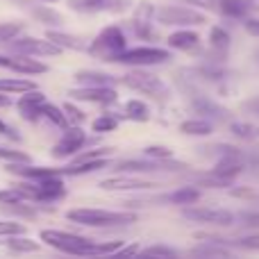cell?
<instances>
[{
    "label": "cell",
    "mask_w": 259,
    "mask_h": 259,
    "mask_svg": "<svg viewBox=\"0 0 259 259\" xmlns=\"http://www.w3.org/2000/svg\"><path fill=\"white\" fill-rule=\"evenodd\" d=\"M39 239L44 243H48L50 248L66 255L75 257H96V255H116V250L123 248V241H107L100 243L94 239L80 237V234H71L64 230H41Z\"/></svg>",
    "instance_id": "1"
},
{
    "label": "cell",
    "mask_w": 259,
    "mask_h": 259,
    "mask_svg": "<svg viewBox=\"0 0 259 259\" xmlns=\"http://www.w3.org/2000/svg\"><path fill=\"white\" fill-rule=\"evenodd\" d=\"M66 219L71 223L87 225V228H121V225L137 223V214L109 209H68Z\"/></svg>",
    "instance_id": "2"
},
{
    "label": "cell",
    "mask_w": 259,
    "mask_h": 259,
    "mask_svg": "<svg viewBox=\"0 0 259 259\" xmlns=\"http://www.w3.org/2000/svg\"><path fill=\"white\" fill-rule=\"evenodd\" d=\"M121 82L127 87V89L139 91V94H143V96H150V98L159 100V103L168 100V96H170L166 82L161 80V77L152 75V73L143 71V68H134V71L125 73V75L121 77Z\"/></svg>",
    "instance_id": "3"
},
{
    "label": "cell",
    "mask_w": 259,
    "mask_h": 259,
    "mask_svg": "<svg viewBox=\"0 0 259 259\" xmlns=\"http://www.w3.org/2000/svg\"><path fill=\"white\" fill-rule=\"evenodd\" d=\"M123 50H127L125 34H123V30L116 25L105 27V30L89 44V53L94 55V57L103 59V62H116L118 55H121Z\"/></svg>",
    "instance_id": "4"
},
{
    "label": "cell",
    "mask_w": 259,
    "mask_h": 259,
    "mask_svg": "<svg viewBox=\"0 0 259 259\" xmlns=\"http://www.w3.org/2000/svg\"><path fill=\"white\" fill-rule=\"evenodd\" d=\"M18 189L25 193L27 200H34V202H55V200H59V198H64V193H66L62 175L46 178V180H34V184H18Z\"/></svg>",
    "instance_id": "5"
},
{
    "label": "cell",
    "mask_w": 259,
    "mask_h": 259,
    "mask_svg": "<svg viewBox=\"0 0 259 259\" xmlns=\"http://www.w3.org/2000/svg\"><path fill=\"white\" fill-rule=\"evenodd\" d=\"M9 50L16 55H30V57H55V55L62 53L55 41L46 39H36V36H16V39L9 41Z\"/></svg>",
    "instance_id": "6"
},
{
    "label": "cell",
    "mask_w": 259,
    "mask_h": 259,
    "mask_svg": "<svg viewBox=\"0 0 259 259\" xmlns=\"http://www.w3.org/2000/svg\"><path fill=\"white\" fill-rule=\"evenodd\" d=\"M170 59V53L155 46H139V48H127L118 55L116 64H127V66H152V64H164Z\"/></svg>",
    "instance_id": "7"
},
{
    "label": "cell",
    "mask_w": 259,
    "mask_h": 259,
    "mask_svg": "<svg viewBox=\"0 0 259 259\" xmlns=\"http://www.w3.org/2000/svg\"><path fill=\"white\" fill-rule=\"evenodd\" d=\"M155 18L161 25H180V27L207 23V16L202 12H196V9H189V7H175V5L155 9Z\"/></svg>",
    "instance_id": "8"
},
{
    "label": "cell",
    "mask_w": 259,
    "mask_h": 259,
    "mask_svg": "<svg viewBox=\"0 0 259 259\" xmlns=\"http://www.w3.org/2000/svg\"><path fill=\"white\" fill-rule=\"evenodd\" d=\"M89 143V137H87V132L82 127H75V125H68L66 130L62 132V137H59V141L53 146V157H57V159H66V157H73L77 150H82V148Z\"/></svg>",
    "instance_id": "9"
},
{
    "label": "cell",
    "mask_w": 259,
    "mask_h": 259,
    "mask_svg": "<svg viewBox=\"0 0 259 259\" xmlns=\"http://www.w3.org/2000/svg\"><path fill=\"white\" fill-rule=\"evenodd\" d=\"M184 219L193 221V223H205V225H219V228H228L234 225V214L228 209H211V207H187L182 211Z\"/></svg>",
    "instance_id": "10"
},
{
    "label": "cell",
    "mask_w": 259,
    "mask_h": 259,
    "mask_svg": "<svg viewBox=\"0 0 259 259\" xmlns=\"http://www.w3.org/2000/svg\"><path fill=\"white\" fill-rule=\"evenodd\" d=\"M123 173H157V170H182L187 168L184 164L170 159H155V157H148V159H125L116 166Z\"/></svg>",
    "instance_id": "11"
},
{
    "label": "cell",
    "mask_w": 259,
    "mask_h": 259,
    "mask_svg": "<svg viewBox=\"0 0 259 259\" xmlns=\"http://www.w3.org/2000/svg\"><path fill=\"white\" fill-rule=\"evenodd\" d=\"M0 68H7V71L21 73V75H41V73L48 71L44 62H39L36 57H30V55H16L9 57V55H0Z\"/></svg>",
    "instance_id": "12"
},
{
    "label": "cell",
    "mask_w": 259,
    "mask_h": 259,
    "mask_svg": "<svg viewBox=\"0 0 259 259\" xmlns=\"http://www.w3.org/2000/svg\"><path fill=\"white\" fill-rule=\"evenodd\" d=\"M130 5H132V0H68V7L80 14H98V12L121 14L130 9Z\"/></svg>",
    "instance_id": "13"
},
{
    "label": "cell",
    "mask_w": 259,
    "mask_h": 259,
    "mask_svg": "<svg viewBox=\"0 0 259 259\" xmlns=\"http://www.w3.org/2000/svg\"><path fill=\"white\" fill-rule=\"evenodd\" d=\"M98 187L103 191H148V189H155L157 184L150 180L134 178V175H114V178H105Z\"/></svg>",
    "instance_id": "14"
},
{
    "label": "cell",
    "mask_w": 259,
    "mask_h": 259,
    "mask_svg": "<svg viewBox=\"0 0 259 259\" xmlns=\"http://www.w3.org/2000/svg\"><path fill=\"white\" fill-rule=\"evenodd\" d=\"M68 96H71V100H80V103H96V105L116 103L114 87H80V89H71Z\"/></svg>",
    "instance_id": "15"
},
{
    "label": "cell",
    "mask_w": 259,
    "mask_h": 259,
    "mask_svg": "<svg viewBox=\"0 0 259 259\" xmlns=\"http://www.w3.org/2000/svg\"><path fill=\"white\" fill-rule=\"evenodd\" d=\"M46 103V96L41 94L39 89H32V91H25L21 94V98L16 100V109L25 121H39L41 118V107Z\"/></svg>",
    "instance_id": "16"
},
{
    "label": "cell",
    "mask_w": 259,
    "mask_h": 259,
    "mask_svg": "<svg viewBox=\"0 0 259 259\" xmlns=\"http://www.w3.org/2000/svg\"><path fill=\"white\" fill-rule=\"evenodd\" d=\"M243 170H246V161H243L241 152L232 150V152H225V155L219 157V161H216V166L211 168V173L221 175V178L234 180L237 175H241Z\"/></svg>",
    "instance_id": "17"
},
{
    "label": "cell",
    "mask_w": 259,
    "mask_h": 259,
    "mask_svg": "<svg viewBox=\"0 0 259 259\" xmlns=\"http://www.w3.org/2000/svg\"><path fill=\"white\" fill-rule=\"evenodd\" d=\"M155 16V9H152L150 3H141L139 9L134 12V32L139 36H150L152 34V27H150V21Z\"/></svg>",
    "instance_id": "18"
},
{
    "label": "cell",
    "mask_w": 259,
    "mask_h": 259,
    "mask_svg": "<svg viewBox=\"0 0 259 259\" xmlns=\"http://www.w3.org/2000/svg\"><path fill=\"white\" fill-rule=\"evenodd\" d=\"M50 41L59 46V48H71V50H89V41H84L82 36H75V34H66V32H57V30H48L46 32Z\"/></svg>",
    "instance_id": "19"
},
{
    "label": "cell",
    "mask_w": 259,
    "mask_h": 259,
    "mask_svg": "<svg viewBox=\"0 0 259 259\" xmlns=\"http://www.w3.org/2000/svg\"><path fill=\"white\" fill-rule=\"evenodd\" d=\"M75 80L82 87H114L116 84V77L107 75V73H98V71H77Z\"/></svg>",
    "instance_id": "20"
},
{
    "label": "cell",
    "mask_w": 259,
    "mask_h": 259,
    "mask_svg": "<svg viewBox=\"0 0 259 259\" xmlns=\"http://www.w3.org/2000/svg\"><path fill=\"white\" fill-rule=\"evenodd\" d=\"M198 44H200V36L191 30H180L168 36V46L175 50H193Z\"/></svg>",
    "instance_id": "21"
},
{
    "label": "cell",
    "mask_w": 259,
    "mask_h": 259,
    "mask_svg": "<svg viewBox=\"0 0 259 259\" xmlns=\"http://www.w3.org/2000/svg\"><path fill=\"white\" fill-rule=\"evenodd\" d=\"M193 109H196L198 114H207V116H211V118H225L228 116V112H225L223 107H219L214 100H209L207 96H198V98H193Z\"/></svg>",
    "instance_id": "22"
},
{
    "label": "cell",
    "mask_w": 259,
    "mask_h": 259,
    "mask_svg": "<svg viewBox=\"0 0 259 259\" xmlns=\"http://www.w3.org/2000/svg\"><path fill=\"white\" fill-rule=\"evenodd\" d=\"M191 255H196V257H230L232 252H230L228 248H225V243H221V241H205V243L193 248Z\"/></svg>",
    "instance_id": "23"
},
{
    "label": "cell",
    "mask_w": 259,
    "mask_h": 259,
    "mask_svg": "<svg viewBox=\"0 0 259 259\" xmlns=\"http://www.w3.org/2000/svg\"><path fill=\"white\" fill-rule=\"evenodd\" d=\"M36 89L34 82L23 80V77H3L0 80V91L3 94H25V91Z\"/></svg>",
    "instance_id": "24"
},
{
    "label": "cell",
    "mask_w": 259,
    "mask_h": 259,
    "mask_svg": "<svg viewBox=\"0 0 259 259\" xmlns=\"http://www.w3.org/2000/svg\"><path fill=\"white\" fill-rule=\"evenodd\" d=\"M41 116L48 118L53 125L66 130L71 123H68V116L66 112H64V107H57V105H50V103H44V107H41Z\"/></svg>",
    "instance_id": "25"
},
{
    "label": "cell",
    "mask_w": 259,
    "mask_h": 259,
    "mask_svg": "<svg viewBox=\"0 0 259 259\" xmlns=\"http://www.w3.org/2000/svg\"><path fill=\"white\" fill-rule=\"evenodd\" d=\"M166 200L173 202V205H193V202L200 200V191H198L196 187H182V189H178V191L168 193Z\"/></svg>",
    "instance_id": "26"
},
{
    "label": "cell",
    "mask_w": 259,
    "mask_h": 259,
    "mask_svg": "<svg viewBox=\"0 0 259 259\" xmlns=\"http://www.w3.org/2000/svg\"><path fill=\"white\" fill-rule=\"evenodd\" d=\"M180 132L189 134V137H207V134H211V123L205 118H189L180 125Z\"/></svg>",
    "instance_id": "27"
},
{
    "label": "cell",
    "mask_w": 259,
    "mask_h": 259,
    "mask_svg": "<svg viewBox=\"0 0 259 259\" xmlns=\"http://www.w3.org/2000/svg\"><path fill=\"white\" fill-rule=\"evenodd\" d=\"M219 12L230 18H241L248 14V0H219Z\"/></svg>",
    "instance_id": "28"
},
{
    "label": "cell",
    "mask_w": 259,
    "mask_h": 259,
    "mask_svg": "<svg viewBox=\"0 0 259 259\" xmlns=\"http://www.w3.org/2000/svg\"><path fill=\"white\" fill-rule=\"evenodd\" d=\"M230 132L237 139H243V141H255V139H259V125H252V123L234 121V123H230Z\"/></svg>",
    "instance_id": "29"
},
{
    "label": "cell",
    "mask_w": 259,
    "mask_h": 259,
    "mask_svg": "<svg viewBox=\"0 0 259 259\" xmlns=\"http://www.w3.org/2000/svg\"><path fill=\"white\" fill-rule=\"evenodd\" d=\"M7 248L14 252H36L39 250V243L32 241V239L23 237V234H14V237H7Z\"/></svg>",
    "instance_id": "30"
},
{
    "label": "cell",
    "mask_w": 259,
    "mask_h": 259,
    "mask_svg": "<svg viewBox=\"0 0 259 259\" xmlns=\"http://www.w3.org/2000/svg\"><path fill=\"white\" fill-rule=\"evenodd\" d=\"M125 116L132 118V121L143 123V121H148V118H150V109H148V105H143L141 100H127Z\"/></svg>",
    "instance_id": "31"
},
{
    "label": "cell",
    "mask_w": 259,
    "mask_h": 259,
    "mask_svg": "<svg viewBox=\"0 0 259 259\" xmlns=\"http://www.w3.org/2000/svg\"><path fill=\"white\" fill-rule=\"evenodd\" d=\"M30 12H32V16H34L36 21H41L44 25H62L64 23V18L59 16L57 12L48 9V7H32Z\"/></svg>",
    "instance_id": "32"
},
{
    "label": "cell",
    "mask_w": 259,
    "mask_h": 259,
    "mask_svg": "<svg viewBox=\"0 0 259 259\" xmlns=\"http://www.w3.org/2000/svg\"><path fill=\"white\" fill-rule=\"evenodd\" d=\"M200 187H209V189H225V187H230L232 184V180H228V178H221V175H216V173H211L209 170V175H200V178L196 180Z\"/></svg>",
    "instance_id": "33"
},
{
    "label": "cell",
    "mask_w": 259,
    "mask_h": 259,
    "mask_svg": "<svg viewBox=\"0 0 259 259\" xmlns=\"http://www.w3.org/2000/svg\"><path fill=\"white\" fill-rule=\"evenodd\" d=\"M214 241H221V243H228V246H234V248H243V250H259V237H241V239H214Z\"/></svg>",
    "instance_id": "34"
},
{
    "label": "cell",
    "mask_w": 259,
    "mask_h": 259,
    "mask_svg": "<svg viewBox=\"0 0 259 259\" xmlns=\"http://www.w3.org/2000/svg\"><path fill=\"white\" fill-rule=\"evenodd\" d=\"M23 200H27V198L18 187L3 189V191H0V205H21Z\"/></svg>",
    "instance_id": "35"
},
{
    "label": "cell",
    "mask_w": 259,
    "mask_h": 259,
    "mask_svg": "<svg viewBox=\"0 0 259 259\" xmlns=\"http://www.w3.org/2000/svg\"><path fill=\"white\" fill-rule=\"evenodd\" d=\"M23 32V23H0V44H9Z\"/></svg>",
    "instance_id": "36"
},
{
    "label": "cell",
    "mask_w": 259,
    "mask_h": 259,
    "mask_svg": "<svg viewBox=\"0 0 259 259\" xmlns=\"http://www.w3.org/2000/svg\"><path fill=\"white\" fill-rule=\"evenodd\" d=\"M116 125H118V118L112 116V114H103V116H98L91 123L94 132H112V130H116Z\"/></svg>",
    "instance_id": "37"
},
{
    "label": "cell",
    "mask_w": 259,
    "mask_h": 259,
    "mask_svg": "<svg viewBox=\"0 0 259 259\" xmlns=\"http://www.w3.org/2000/svg\"><path fill=\"white\" fill-rule=\"evenodd\" d=\"M209 41L216 50H225L230 46V34L223 30V27H211L209 32Z\"/></svg>",
    "instance_id": "38"
},
{
    "label": "cell",
    "mask_w": 259,
    "mask_h": 259,
    "mask_svg": "<svg viewBox=\"0 0 259 259\" xmlns=\"http://www.w3.org/2000/svg\"><path fill=\"white\" fill-rule=\"evenodd\" d=\"M141 255H146V257H175L178 250H173V248H168V246H150V248H143Z\"/></svg>",
    "instance_id": "39"
},
{
    "label": "cell",
    "mask_w": 259,
    "mask_h": 259,
    "mask_svg": "<svg viewBox=\"0 0 259 259\" xmlns=\"http://www.w3.org/2000/svg\"><path fill=\"white\" fill-rule=\"evenodd\" d=\"M25 228L16 221H0V237H14V234H23Z\"/></svg>",
    "instance_id": "40"
},
{
    "label": "cell",
    "mask_w": 259,
    "mask_h": 259,
    "mask_svg": "<svg viewBox=\"0 0 259 259\" xmlns=\"http://www.w3.org/2000/svg\"><path fill=\"white\" fill-rule=\"evenodd\" d=\"M143 155L155 157V159H170V157H173V150L166 146H148L146 150H143Z\"/></svg>",
    "instance_id": "41"
},
{
    "label": "cell",
    "mask_w": 259,
    "mask_h": 259,
    "mask_svg": "<svg viewBox=\"0 0 259 259\" xmlns=\"http://www.w3.org/2000/svg\"><path fill=\"white\" fill-rule=\"evenodd\" d=\"M0 159H5V161H30V157L21 150H12V148L0 146Z\"/></svg>",
    "instance_id": "42"
},
{
    "label": "cell",
    "mask_w": 259,
    "mask_h": 259,
    "mask_svg": "<svg viewBox=\"0 0 259 259\" xmlns=\"http://www.w3.org/2000/svg\"><path fill=\"white\" fill-rule=\"evenodd\" d=\"M64 112H66V116L71 118V121H75V123H84L87 121V116L80 112V109L75 107V105H71V103H66L64 105Z\"/></svg>",
    "instance_id": "43"
},
{
    "label": "cell",
    "mask_w": 259,
    "mask_h": 259,
    "mask_svg": "<svg viewBox=\"0 0 259 259\" xmlns=\"http://www.w3.org/2000/svg\"><path fill=\"white\" fill-rule=\"evenodd\" d=\"M239 219H241L243 225H248V228H259V214H255V211H241Z\"/></svg>",
    "instance_id": "44"
},
{
    "label": "cell",
    "mask_w": 259,
    "mask_h": 259,
    "mask_svg": "<svg viewBox=\"0 0 259 259\" xmlns=\"http://www.w3.org/2000/svg\"><path fill=\"white\" fill-rule=\"evenodd\" d=\"M0 137H5V139H12V141H18V139H21V134H18L14 127H9L7 123H5L3 118H0Z\"/></svg>",
    "instance_id": "45"
},
{
    "label": "cell",
    "mask_w": 259,
    "mask_h": 259,
    "mask_svg": "<svg viewBox=\"0 0 259 259\" xmlns=\"http://www.w3.org/2000/svg\"><path fill=\"white\" fill-rule=\"evenodd\" d=\"M243 109H248V112H252V114H259V96L246 100V103H243Z\"/></svg>",
    "instance_id": "46"
},
{
    "label": "cell",
    "mask_w": 259,
    "mask_h": 259,
    "mask_svg": "<svg viewBox=\"0 0 259 259\" xmlns=\"http://www.w3.org/2000/svg\"><path fill=\"white\" fill-rule=\"evenodd\" d=\"M246 30L250 32V34L259 36V21H257V18H248V21H246Z\"/></svg>",
    "instance_id": "47"
},
{
    "label": "cell",
    "mask_w": 259,
    "mask_h": 259,
    "mask_svg": "<svg viewBox=\"0 0 259 259\" xmlns=\"http://www.w3.org/2000/svg\"><path fill=\"white\" fill-rule=\"evenodd\" d=\"M187 3H193V5H200V7H219V0H187Z\"/></svg>",
    "instance_id": "48"
},
{
    "label": "cell",
    "mask_w": 259,
    "mask_h": 259,
    "mask_svg": "<svg viewBox=\"0 0 259 259\" xmlns=\"http://www.w3.org/2000/svg\"><path fill=\"white\" fill-rule=\"evenodd\" d=\"M137 252H141L139 250V246H130V248H121V250H116V255H137Z\"/></svg>",
    "instance_id": "49"
},
{
    "label": "cell",
    "mask_w": 259,
    "mask_h": 259,
    "mask_svg": "<svg viewBox=\"0 0 259 259\" xmlns=\"http://www.w3.org/2000/svg\"><path fill=\"white\" fill-rule=\"evenodd\" d=\"M7 105H12V103H9V98L3 96V91H0V107H7Z\"/></svg>",
    "instance_id": "50"
},
{
    "label": "cell",
    "mask_w": 259,
    "mask_h": 259,
    "mask_svg": "<svg viewBox=\"0 0 259 259\" xmlns=\"http://www.w3.org/2000/svg\"><path fill=\"white\" fill-rule=\"evenodd\" d=\"M39 3H57V0H39Z\"/></svg>",
    "instance_id": "51"
},
{
    "label": "cell",
    "mask_w": 259,
    "mask_h": 259,
    "mask_svg": "<svg viewBox=\"0 0 259 259\" xmlns=\"http://www.w3.org/2000/svg\"><path fill=\"white\" fill-rule=\"evenodd\" d=\"M257 3H259V0H257Z\"/></svg>",
    "instance_id": "52"
}]
</instances>
